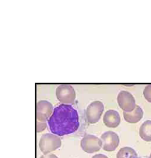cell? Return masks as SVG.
<instances>
[{
    "mask_svg": "<svg viewBox=\"0 0 151 158\" xmlns=\"http://www.w3.org/2000/svg\"><path fill=\"white\" fill-rule=\"evenodd\" d=\"M49 129L54 135L64 136L74 133L79 127L77 111L69 104H60L54 108L48 120Z\"/></svg>",
    "mask_w": 151,
    "mask_h": 158,
    "instance_id": "1",
    "label": "cell"
},
{
    "mask_svg": "<svg viewBox=\"0 0 151 158\" xmlns=\"http://www.w3.org/2000/svg\"><path fill=\"white\" fill-rule=\"evenodd\" d=\"M61 145L62 140L58 136L50 133L43 135L39 140V148L44 155H48L50 152L55 151Z\"/></svg>",
    "mask_w": 151,
    "mask_h": 158,
    "instance_id": "2",
    "label": "cell"
},
{
    "mask_svg": "<svg viewBox=\"0 0 151 158\" xmlns=\"http://www.w3.org/2000/svg\"><path fill=\"white\" fill-rule=\"evenodd\" d=\"M56 95L58 101L63 104H71L76 99V93L72 86L62 84L56 88Z\"/></svg>",
    "mask_w": 151,
    "mask_h": 158,
    "instance_id": "3",
    "label": "cell"
},
{
    "mask_svg": "<svg viewBox=\"0 0 151 158\" xmlns=\"http://www.w3.org/2000/svg\"><path fill=\"white\" fill-rule=\"evenodd\" d=\"M104 111L103 103L99 101L92 102L86 109V119L89 123H96L101 118Z\"/></svg>",
    "mask_w": 151,
    "mask_h": 158,
    "instance_id": "4",
    "label": "cell"
},
{
    "mask_svg": "<svg viewBox=\"0 0 151 158\" xmlns=\"http://www.w3.org/2000/svg\"><path fill=\"white\" fill-rule=\"evenodd\" d=\"M102 146V142L99 138L92 135H85L81 140V147L87 153L99 152Z\"/></svg>",
    "mask_w": 151,
    "mask_h": 158,
    "instance_id": "5",
    "label": "cell"
},
{
    "mask_svg": "<svg viewBox=\"0 0 151 158\" xmlns=\"http://www.w3.org/2000/svg\"><path fill=\"white\" fill-rule=\"evenodd\" d=\"M119 106L124 112H132L135 110L136 105L134 97L127 91H121L117 97Z\"/></svg>",
    "mask_w": 151,
    "mask_h": 158,
    "instance_id": "6",
    "label": "cell"
},
{
    "mask_svg": "<svg viewBox=\"0 0 151 158\" xmlns=\"http://www.w3.org/2000/svg\"><path fill=\"white\" fill-rule=\"evenodd\" d=\"M102 148L106 152H113L116 149L119 144V138L116 133L108 131L103 133L101 136Z\"/></svg>",
    "mask_w": 151,
    "mask_h": 158,
    "instance_id": "7",
    "label": "cell"
},
{
    "mask_svg": "<svg viewBox=\"0 0 151 158\" xmlns=\"http://www.w3.org/2000/svg\"><path fill=\"white\" fill-rule=\"evenodd\" d=\"M53 105L49 101H39L37 104V119L38 121L45 122L53 114Z\"/></svg>",
    "mask_w": 151,
    "mask_h": 158,
    "instance_id": "8",
    "label": "cell"
},
{
    "mask_svg": "<svg viewBox=\"0 0 151 158\" xmlns=\"http://www.w3.org/2000/svg\"><path fill=\"white\" fill-rule=\"evenodd\" d=\"M105 125L109 128H116L120 124L121 118L119 112L116 110H108L103 118Z\"/></svg>",
    "mask_w": 151,
    "mask_h": 158,
    "instance_id": "9",
    "label": "cell"
},
{
    "mask_svg": "<svg viewBox=\"0 0 151 158\" xmlns=\"http://www.w3.org/2000/svg\"><path fill=\"white\" fill-rule=\"evenodd\" d=\"M143 110L140 106L136 105V107L132 112H124L123 116L124 120L130 123H136L140 121L143 118Z\"/></svg>",
    "mask_w": 151,
    "mask_h": 158,
    "instance_id": "10",
    "label": "cell"
},
{
    "mask_svg": "<svg viewBox=\"0 0 151 158\" xmlns=\"http://www.w3.org/2000/svg\"><path fill=\"white\" fill-rule=\"evenodd\" d=\"M141 138L147 142H151V120H146L139 129Z\"/></svg>",
    "mask_w": 151,
    "mask_h": 158,
    "instance_id": "11",
    "label": "cell"
},
{
    "mask_svg": "<svg viewBox=\"0 0 151 158\" xmlns=\"http://www.w3.org/2000/svg\"><path fill=\"white\" fill-rule=\"evenodd\" d=\"M137 153L131 147H123L118 152L116 158H136Z\"/></svg>",
    "mask_w": 151,
    "mask_h": 158,
    "instance_id": "12",
    "label": "cell"
},
{
    "mask_svg": "<svg viewBox=\"0 0 151 158\" xmlns=\"http://www.w3.org/2000/svg\"><path fill=\"white\" fill-rule=\"evenodd\" d=\"M143 95H144L145 98L151 103V84L145 86L144 92H143Z\"/></svg>",
    "mask_w": 151,
    "mask_h": 158,
    "instance_id": "13",
    "label": "cell"
},
{
    "mask_svg": "<svg viewBox=\"0 0 151 158\" xmlns=\"http://www.w3.org/2000/svg\"><path fill=\"white\" fill-rule=\"evenodd\" d=\"M47 127V123L45 122L37 121V131L38 133L41 132L43 130H45V128Z\"/></svg>",
    "mask_w": 151,
    "mask_h": 158,
    "instance_id": "14",
    "label": "cell"
},
{
    "mask_svg": "<svg viewBox=\"0 0 151 158\" xmlns=\"http://www.w3.org/2000/svg\"><path fill=\"white\" fill-rule=\"evenodd\" d=\"M40 158H58L55 155H44Z\"/></svg>",
    "mask_w": 151,
    "mask_h": 158,
    "instance_id": "15",
    "label": "cell"
},
{
    "mask_svg": "<svg viewBox=\"0 0 151 158\" xmlns=\"http://www.w3.org/2000/svg\"><path fill=\"white\" fill-rule=\"evenodd\" d=\"M92 158H108L106 155H102V154H99V155H94Z\"/></svg>",
    "mask_w": 151,
    "mask_h": 158,
    "instance_id": "16",
    "label": "cell"
},
{
    "mask_svg": "<svg viewBox=\"0 0 151 158\" xmlns=\"http://www.w3.org/2000/svg\"><path fill=\"white\" fill-rule=\"evenodd\" d=\"M150 158H151V154H150Z\"/></svg>",
    "mask_w": 151,
    "mask_h": 158,
    "instance_id": "17",
    "label": "cell"
}]
</instances>
